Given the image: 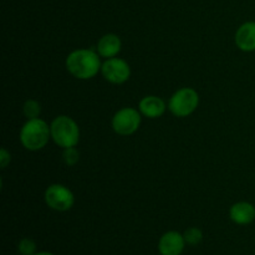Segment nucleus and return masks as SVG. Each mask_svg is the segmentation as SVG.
<instances>
[{"mask_svg":"<svg viewBox=\"0 0 255 255\" xmlns=\"http://www.w3.org/2000/svg\"><path fill=\"white\" fill-rule=\"evenodd\" d=\"M122 49V41L119 35L116 34H105L100 37L99 42L96 45V51L104 59H111L116 57Z\"/></svg>","mask_w":255,"mask_h":255,"instance_id":"f8f14e48","label":"nucleus"},{"mask_svg":"<svg viewBox=\"0 0 255 255\" xmlns=\"http://www.w3.org/2000/svg\"><path fill=\"white\" fill-rule=\"evenodd\" d=\"M142 122V114L139 110L132 107H124L119 110L112 117V128L120 136H131L138 131Z\"/></svg>","mask_w":255,"mask_h":255,"instance_id":"39448f33","label":"nucleus"},{"mask_svg":"<svg viewBox=\"0 0 255 255\" xmlns=\"http://www.w3.org/2000/svg\"><path fill=\"white\" fill-rule=\"evenodd\" d=\"M22 112L27 120L39 119L40 114H41V105L36 100L29 99L22 105Z\"/></svg>","mask_w":255,"mask_h":255,"instance_id":"ddd939ff","label":"nucleus"},{"mask_svg":"<svg viewBox=\"0 0 255 255\" xmlns=\"http://www.w3.org/2000/svg\"><path fill=\"white\" fill-rule=\"evenodd\" d=\"M62 161L66 166L72 167L77 164L80 161V152L76 147H69V148H64L62 151Z\"/></svg>","mask_w":255,"mask_h":255,"instance_id":"2eb2a0df","label":"nucleus"},{"mask_svg":"<svg viewBox=\"0 0 255 255\" xmlns=\"http://www.w3.org/2000/svg\"><path fill=\"white\" fill-rule=\"evenodd\" d=\"M199 105V95L192 87L177 90L168 101V109L176 117L183 119L193 114Z\"/></svg>","mask_w":255,"mask_h":255,"instance_id":"20e7f679","label":"nucleus"},{"mask_svg":"<svg viewBox=\"0 0 255 255\" xmlns=\"http://www.w3.org/2000/svg\"><path fill=\"white\" fill-rule=\"evenodd\" d=\"M10 161H11V154H10V152H7L6 148L0 149V166H1V168H6Z\"/></svg>","mask_w":255,"mask_h":255,"instance_id":"f3484780","label":"nucleus"},{"mask_svg":"<svg viewBox=\"0 0 255 255\" xmlns=\"http://www.w3.org/2000/svg\"><path fill=\"white\" fill-rule=\"evenodd\" d=\"M45 203L56 212H67L74 207V193L64 184L55 183L46 188L44 194Z\"/></svg>","mask_w":255,"mask_h":255,"instance_id":"423d86ee","label":"nucleus"},{"mask_svg":"<svg viewBox=\"0 0 255 255\" xmlns=\"http://www.w3.org/2000/svg\"><path fill=\"white\" fill-rule=\"evenodd\" d=\"M186 244L183 234L177 231H169L159 238L158 252L161 255H181Z\"/></svg>","mask_w":255,"mask_h":255,"instance_id":"6e6552de","label":"nucleus"},{"mask_svg":"<svg viewBox=\"0 0 255 255\" xmlns=\"http://www.w3.org/2000/svg\"><path fill=\"white\" fill-rule=\"evenodd\" d=\"M167 107L168 106H166V102L161 97L153 96V95L144 96L138 104L139 112L142 114V116L147 117V119H158V117L163 116Z\"/></svg>","mask_w":255,"mask_h":255,"instance_id":"9b49d317","label":"nucleus"},{"mask_svg":"<svg viewBox=\"0 0 255 255\" xmlns=\"http://www.w3.org/2000/svg\"><path fill=\"white\" fill-rule=\"evenodd\" d=\"M101 74L106 81L114 85L125 84L131 77V67L128 62L120 57H111L102 62Z\"/></svg>","mask_w":255,"mask_h":255,"instance_id":"0eeeda50","label":"nucleus"},{"mask_svg":"<svg viewBox=\"0 0 255 255\" xmlns=\"http://www.w3.org/2000/svg\"><path fill=\"white\" fill-rule=\"evenodd\" d=\"M237 47L244 52L255 51V21H247L238 27L234 35Z\"/></svg>","mask_w":255,"mask_h":255,"instance_id":"1a4fd4ad","label":"nucleus"},{"mask_svg":"<svg viewBox=\"0 0 255 255\" xmlns=\"http://www.w3.org/2000/svg\"><path fill=\"white\" fill-rule=\"evenodd\" d=\"M97 51L90 49H79L70 52L66 57V70L79 80H90L101 71L102 62Z\"/></svg>","mask_w":255,"mask_h":255,"instance_id":"f257e3e1","label":"nucleus"},{"mask_svg":"<svg viewBox=\"0 0 255 255\" xmlns=\"http://www.w3.org/2000/svg\"><path fill=\"white\" fill-rule=\"evenodd\" d=\"M34 255H54V254L50 253V252H39V253H35Z\"/></svg>","mask_w":255,"mask_h":255,"instance_id":"a211bd4d","label":"nucleus"},{"mask_svg":"<svg viewBox=\"0 0 255 255\" xmlns=\"http://www.w3.org/2000/svg\"><path fill=\"white\" fill-rule=\"evenodd\" d=\"M17 252L20 255H34L36 253V243L30 238H22L17 244Z\"/></svg>","mask_w":255,"mask_h":255,"instance_id":"dca6fc26","label":"nucleus"},{"mask_svg":"<svg viewBox=\"0 0 255 255\" xmlns=\"http://www.w3.org/2000/svg\"><path fill=\"white\" fill-rule=\"evenodd\" d=\"M51 138L50 126L39 119L27 120L20 129V142L27 151H40L49 143Z\"/></svg>","mask_w":255,"mask_h":255,"instance_id":"f03ea898","label":"nucleus"},{"mask_svg":"<svg viewBox=\"0 0 255 255\" xmlns=\"http://www.w3.org/2000/svg\"><path fill=\"white\" fill-rule=\"evenodd\" d=\"M51 138L59 147L69 148L76 147L80 141V128L76 121L66 115H60L52 120L50 125Z\"/></svg>","mask_w":255,"mask_h":255,"instance_id":"7ed1b4c3","label":"nucleus"},{"mask_svg":"<svg viewBox=\"0 0 255 255\" xmlns=\"http://www.w3.org/2000/svg\"><path fill=\"white\" fill-rule=\"evenodd\" d=\"M184 241H186L187 244L189 246H198L199 243H202L203 241V232L199 228H196V227H192V228H188L183 233Z\"/></svg>","mask_w":255,"mask_h":255,"instance_id":"4468645a","label":"nucleus"},{"mask_svg":"<svg viewBox=\"0 0 255 255\" xmlns=\"http://www.w3.org/2000/svg\"><path fill=\"white\" fill-rule=\"evenodd\" d=\"M229 218L238 226H248L255 221V207L249 202H237L229 209Z\"/></svg>","mask_w":255,"mask_h":255,"instance_id":"9d476101","label":"nucleus"}]
</instances>
